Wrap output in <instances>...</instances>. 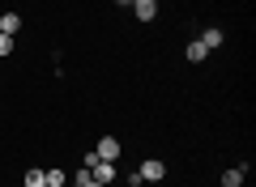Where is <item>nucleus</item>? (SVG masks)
I'll use <instances>...</instances> for the list:
<instances>
[{
	"label": "nucleus",
	"instance_id": "1",
	"mask_svg": "<svg viewBox=\"0 0 256 187\" xmlns=\"http://www.w3.org/2000/svg\"><path fill=\"white\" fill-rule=\"evenodd\" d=\"M141 183H162L166 179V162H158V158H150V162H141Z\"/></svg>",
	"mask_w": 256,
	"mask_h": 187
},
{
	"label": "nucleus",
	"instance_id": "2",
	"mask_svg": "<svg viewBox=\"0 0 256 187\" xmlns=\"http://www.w3.org/2000/svg\"><path fill=\"white\" fill-rule=\"evenodd\" d=\"M90 175H94V183H107V187H111V183H116V162H102V158H98V162L90 166Z\"/></svg>",
	"mask_w": 256,
	"mask_h": 187
},
{
	"label": "nucleus",
	"instance_id": "3",
	"mask_svg": "<svg viewBox=\"0 0 256 187\" xmlns=\"http://www.w3.org/2000/svg\"><path fill=\"white\" fill-rule=\"evenodd\" d=\"M94 153H98L102 162H120V141H116V136H102V141L94 145Z\"/></svg>",
	"mask_w": 256,
	"mask_h": 187
},
{
	"label": "nucleus",
	"instance_id": "4",
	"mask_svg": "<svg viewBox=\"0 0 256 187\" xmlns=\"http://www.w3.org/2000/svg\"><path fill=\"white\" fill-rule=\"evenodd\" d=\"M128 9L137 13L141 21H154V17H158V0H132V4H128Z\"/></svg>",
	"mask_w": 256,
	"mask_h": 187
},
{
	"label": "nucleus",
	"instance_id": "5",
	"mask_svg": "<svg viewBox=\"0 0 256 187\" xmlns=\"http://www.w3.org/2000/svg\"><path fill=\"white\" fill-rule=\"evenodd\" d=\"M201 43H205V51H218V47L226 43V34H222L218 26H205V34H201Z\"/></svg>",
	"mask_w": 256,
	"mask_h": 187
},
{
	"label": "nucleus",
	"instance_id": "6",
	"mask_svg": "<svg viewBox=\"0 0 256 187\" xmlns=\"http://www.w3.org/2000/svg\"><path fill=\"white\" fill-rule=\"evenodd\" d=\"M184 55H188V64H205V60H210V51H205V43H201V38H192Z\"/></svg>",
	"mask_w": 256,
	"mask_h": 187
},
{
	"label": "nucleus",
	"instance_id": "7",
	"mask_svg": "<svg viewBox=\"0 0 256 187\" xmlns=\"http://www.w3.org/2000/svg\"><path fill=\"white\" fill-rule=\"evenodd\" d=\"M43 187H68V175H64L60 166H52V170H43Z\"/></svg>",
	"mask_w": 256,
	"mask_h": 187
},
{
	"label": "nucleus",
	"instance_id": "8",
	"mask_svg": "<svg viewBox=\"0 0 256 187\" xmlns=\"http://www.w3.org/2000/svg\"><path fill=\"white\" fill-rule=\"evenodd\" d=\"M244 175H248V166H230V170H222V187H239V183H244Z\"/></svg>",
	"mask_w": 256,
	"mask_h": 187
},
{
	"label": "nucleus",
	"instance_id": "9",
	"mask_svg": "<svg viewBox=\"0 0 256 187\" xmlns=\"http://www.w3.org/2000/svg\"><path fill=\"white\" fill-rule=\"evenodd\" d=\"M18 30H22V17H18V13H4V17H0V34H18Z\"/></svg>",
	"mask_w": 256,
	"mask_h": 187
},
{
	"label": "nucleus",
	"instance_id": "10",
	"mask_svg": "<svg viewBox=\"0 0 256 187\" xmlns=\"http://www.w3.org/2000/svg\"><path fill=\"white\" fill-rule=\"evenodd\" d=\"M22 187H43V166H30L26 179H22Z\"/></svg>",
	"mask_w": 256,
	"mask_h": 187
},
{
	"label": "nucleus",
	"instance_id": "11",
	"mask_svg": "<svg viewBox=\"0 0 256 187\" xmlns=\"http://www.w3.org/2000/svg\"><path fill=\"white\" fill-rule=\"evenodd\" d=\"M9 55H13V38L0 34V60H9Z\"/></svg>",
	"mask_w": 256,
	"mask_h": 187
},
{
	"label": "nucleus",
	"instance_id": "12",
	"mask_svg": "<svg viewBox=\"0 0 256 187\" xmlns=\"http://www.w3.org/2000/svg\"><path fill=\"white\" fill-rule=\"evenodd\" d=\"M86 187H107V183H94V179H90V183H86Z\"/></svg>",
	"mask_w": 256,
	"mask_h": 187
},
{
	"label": "nucleus",
	"instance_id": "13",
	"mask_svg": "<svg viewBox=\"0 0 256 187\" xmlns=\"http://www.w3.org/2000/svg\"><path fill=\"white\" fill-rule=\"evenodd\" d=\"M116 4H124V9H128V4H132V0H116Z\"/></svg>",
	"mask_w": 256,
	"mask_h": 187
}]
</instances>
